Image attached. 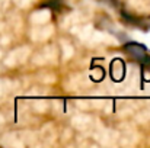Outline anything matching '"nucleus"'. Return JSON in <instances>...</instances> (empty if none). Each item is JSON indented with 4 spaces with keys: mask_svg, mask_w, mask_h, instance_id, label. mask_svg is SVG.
<instances>
[{
    "mask_svg": "<svg viewBox=\"0 0 150 148\" xmlns=\"http://www.w3.org/2000/svg\"><path fill=\"white\" fill-rule=\"evenodd\" d=\"M124 51L134 60H137L143 67H150V55L144 45L137 42H127L124 45Z\"/></svg>",
    "mask_w": 150,
    "mask_h": 148,
    "instance_id": "f257e3e1",
    "label": "nucleus"
},
{
    "mask_svg": "<svg viewBox=\"0 0 150 148\" xmlns=\"http://www.w3.org/2000/svg\"><path fill=\"white\" fill-rule=\"evenodd\" d=\"M41 6L42 7H50V9H58V7H61V1L60 0H48V1L42 3Z\"/></svg>",
    "mask_w": 150,
    "mask_h": 148,
    "instance_id": "f03ea898",
    "label": "nucleus"
}]
</instances>
